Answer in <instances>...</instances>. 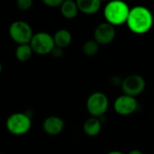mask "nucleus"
Wrapping results in <instances>:
<instances>
[{
	"label": "nucleus",
	"mask_w": 154,
	"mask_h": 154,
	"mask_svg": "<svg viewBox=\"0 0 154 154\" xmlns=\"http://www.w3.org/2000/svg\"><path fill=\"white\" fill-rule=\"evenodd\" d=\"M153 21L152 13L147 7L136 5L131 8L126 24L134 33L143 34L152 29Z\"/></svg>",
	"instance_id": "nucleus-1"
},
{
	"label": "nucleus",
	"mask_w": 154,
	"mask_h": 154,
	"mask_svg": "<svg viewBox=\"0 0 154 154\" xmlns=\"http://www.w3.org/2000/svg\"><path fill=\"white\" fill-rule=\"evenodd\" d=\"M130 7L128 5L121 0H113L106 4L104 9V16L107 23L113 25H121L126 23Z\"/></svg>",
	"instance_id": "nucleus-2"
},
{
	"label": "nucleus",
	"mask_w": 154,
	"mask_h": 154,
	"mask_svg": "<svg viewBox=\"0 0 154 154\" xmlns=\"http://www.w3.org/2000/svg\"><path fill=\"white\" fill-rule=\"evenodd\" d=\"M32 118L26 113L16 112L10 115L5 122L7 131L15 136H21L29 133L32 128Z\"/></svg>",
	"instance_id": "nucleus-3"
},
{
	"label": "nucleus",
	"mask_w": 154,
	"mask_h": 154,
	"mask_svg": "<svg viewBox=\"0 0 154 154\" xmlns=\"http://www.w3.org/2000/svg\"><path fill=\"white\" fill-rule=\"evenodd\" d=\"M86 107L91 116L101 118L105 116L109 107V99L105 93L96 91L88 97Z\"/></svg>",
	"instance_id": "nucleus-4"
},
{
	"label": "nucleus",
	"mask_w": 154,
	"mask_h": 154,
	"mask_svg": "<svg viewBox=\"0 0 154 154\" xmlns=\"http://www.w3.org/2000/svg\"><path fill=\"white\" fill-rule=\"evenodd\" d=\"M33 34L31 25L24 21H14L9 27V35L18 45L30 43Z\"/></svg>",
	"instance_id": "nucleus-5"
},
{
	"label": "nucleus",
	"mask_w": 154,
	"mask_h": 154,
	"mask_svg": "<svg viewBox=\"0 0 154 154\" xmlns=\"http://www.w3.org/2000/svg\"><path fill=\"white\" fill-rule=\"evenodd\" d=\"M30 45L33 52L39 55H47L51 53L52 50L56 46L53 36L45 32L34 33L31 40Z\"/></svg>",
	"instance_id": "nucleus-6"
},
{
	"label": "nucleus",
	"mask_w": 154,
	"mask_h": 154,
	"mask_svg": "<svg viewBox=\"0 0 154 154\" xmlns=\"http://www.w3.org/2000/svg\"><path fill=\"white\" fill-rule=\"evenodd\" d=\"M146 88V81L143 77L137 74L127 76L123 79L121 88L124 94L134 97L141 95Z\"/></svg>",
	"instance_id": "nucleus-7"
},
{
	"label": "nucleus",
	"mask_w": 154,
	"mask_h": 154,
	"mask_svg": "<svg viewBox=\"0 0 154 154\" xmlns=\"http://www.w3.org/2000/svg\"><path fill=\"white\" fill-rule=\"evenodd\" d=\"M113 106L116 114L119 116H127L137 111L139 104L136 97L123 94L116 97Z\"/></svg>",
	"instance_id": "nucleus-8"
},
{
	"label": "nucleus",
	"mask_w": 154,
	"mask_h": 154,
	"mask_svg": "<svg viewBox=\"0 0 154 154\" xmlns=\"http://www.w3.org/2000/svg\"><path fill=\"white\" fill-rule=\"evenodd\" d=\"M115 25L106 22L99 23L94 32V39L100 45H107L111 43L116 37Z\"/></svg>",
	"instance_id": "nucleus-9"
},
{
	"label": "nucleus",
	"mask_w": 154,
	"mask_h": 154,
	"mask_svg": "<svg viewBox=\"0 0 154 154\" xmlns=\"http://www.w3.org/2000/svg\"><path fill=\"white\" fill-rule=\"evenodd\" d=\"M65 128V123L62 118L57 116H51L45 118L42 123L44 133L51 136H56L62 133Z\"/></svg>",
	"instance_id": "nucleus-10"
},
{
	"label": "nucleus",
	"mask_w": 154,
	"mask_h": 154,
	"mask_svg": "<svg viewBox=\"0 0 154 154\" xmlns=\"http://www.w3.org/2000/svg\"><path fill=\"white\" fill-rule=\"evenodd\" d=\"M102 130V121L98 117L90 116L83 124V132L89 137H95Z\"/></svg>",
	"instance_id": "nucleus-11"
},
{
	"label": "nucleus",
	"mask_w": 154,
	"mask_h": 154,
	"mask_svg": "<svg viewBox=\"0 0 154 154\" xmlns=\"http://www.w3.org/2000/svg\"><path fill=\"white\" fill-rule=\"evenodd\" d=\"M80 12L85 14H95L101 8V0H76Z\"/></svg>",
	"instance_id": "nucleus-12"
},
{
	"label": "nucleus",
	"mask_w": 154,
	"mask_h": 154,
	"mask_svg": "<svg viewBox=\"0 0 154 154\" xmlns=\"http://www.w3.org/2000/svg\"><path fill=\"white\" fill-rule=\"evenodd\" d=\"M55 45L60 48H67L72 41V35L67 29H60L53 35Z\"/></svg>",
	"instance_id": "nucleus-13"
},
{
	"label": "nucleus",
	"mask_w": 154,
	"mask_h": 154,
	"mask_svg": "<svg viewBox=\"0 0 154 154\" xmlns=\"http://www.w3.org/2000/svg\"><path fill=\"white\" fill-rule=\"evenodd\" d=\"M60 7L62 16L67 19L75 18L79 11L77 2L73 0H65Z\"/></svg>",
	"instance_id": "nucleus-14"
},
{
	"label": "nucleus",
	"mask_w": 154,
	"mask_h": 154,
	"mask_svg": "<svg viewBox=\"0 0 154 154\" xmlns=\"http://www.w3.org/2000/svg\"><path fill=\"white\" fill-rule=\"evenodd\" d=\"M33 53V51L30 45V43L26 44H20L15 50V58L21 61V62H26L28 61L32 55Z\"/></svg>",
	"instance_id": "nucleus-15"
},
{
	"label": "nucleus",
	"mask_w": 154,
	"mask_h": 154,
	"mask_svg": "<svg viewBox=\"0 0 154 154\" xmlns=\"http://www.w3.org/2000/svg\"><path fill=\"white\" fill-rule=\"evenodd\" d=\"M99 46H100V44L95 39L88 40L83 44V47H82L83 53L86 56H89V57L94 56L98 52Z\"/></svg>",
	"instance_id": "nucleus-16"
},
{
	"label": "nucleus",
	"mask_w": 154,
	"mask_h": 154,
	"mask_svg": "<svg viewBox=\"0 0 154 154\" xmlns=\"http://www.w3.org/2000/svg\"><path fill=\"white\" fill-rule=\"evenodd\" d=\"M17 7L22 11L29 10L32 5V0H16Z\"/></svg>",
	"instance_id": "nucleus-17"
},
{
	"label": "nucleus",
	"mask_w": 154,
	"mask_h": 154,
	"mask_svg": "<svg viewBox=\"0 0 154 154\" xmlns=\"http://www.w3.org/2000/svg\"><path fill=\"white\" fill-rule=\"evenodd\" d=\"M42 1L47 6H50V7H57V6H60L65 0H42Z\"/></svg>",
	"instance_id": "nucleus-18"
},
{
	"label": "nucleus",
	"mask_w": 154,
	"mask_h": 154,
	"mask_svg": "<svg viewBox=\"0 0 154 154\" xmlns=\"http://www.w3.org/2000/svg\"><path fill=\"white\" fill-rule=\"evenodd\" d=\"M51 54L54 58H58V59L59 58H61L64 55V49L63 48H60V47H58V46H55Z\"/></svg>",
	"instance_id": "nucleus-19"
},
{
	"label": "nucleus",
	"mask_w": 154,
	"mask_h": 154,
	"mask_svg": "<svg viewBox=\"0 0 154 154\" xmlns=\"http://www.w3.org/2000/svg\"><path fill=\"white\" fill-rule=\"evenodd\" d=\"M122 82H123V79H121V78H119L118 76H114L113 78H112V83L114 84V85H116V86H118V85H122Z\"/></svg>",
	"instance_id": "nucleus-20"
},
{
	"label": "nucleus",
	"mask_w": 154,
	"mask_h": 154,
	"mask_svg": "<svg viewBox=\"0 0 154 154\" xmlns=\"http://www.w3.org/2000/svg\"><path fill=\"white\" fill-rule=\"evenodd\" d=\"M127 154H143V152L139 149H134V150H131Z\"/></svg>",
	"instance_id": "nucleus-21"
},
{
	"label": "nucleus",
	"mask_w": 154,
	"mask_h": 154,
	"mask_svg": "<svg viewBox=\"0 0 154 154\" xmlns=\"http://www.w3.org/2000/svg\"><path fill=\"white\" fill-rule=\"evenodd\" d=\"M106 154H125L120 151H111V152H108Z\"/></svg>",
	"instance_id": "nucleus-22"
},
{
	"label": "nucleus",
	"mask_w": 154,
	"mask_h": 154,
	"mask_svg": "<svg viewBox=\"0 0 154 154\" xmlns=\"http://www.w3.org/2000/svg\"><path fill=\"white\" fill-rule=\"evenodd\" d=\"M106 1H107V0H101V2L103 3V2H106Z\"/></svg>",
	"instance_id": "nucleus-23"
},
{
	"label": "nucleus",
	"mask_w": 154,
	"mask_h": 154,
	"mask_svg": "<svg viewBox=\"0 0 154 154\" xmlns=\"http://www.w3.org/2000/svg\"><path fill=\"white\" fill-rule=\"evenodd\" d=\"M1 154H5V153H1Z\"/></svg>",
	"instance_id": "nucleus-24"
}]
</instances>
